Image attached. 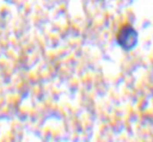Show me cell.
<instances>
[{
  "mask_svg": "<svg viewBox=\"0 0 153 142\" xmlns=\"http://www.w3.org/2000/svg\"><path fill=\"white\" fill-rule=\"evenodd\" d=\"M138 34L136 29L129 23H125L120 27L117 34V43L126 51L132 50L137 44Z\"/></svg>",
  "mask_w": 153,
  "mask_h": 142,
  "instance_id": "1",
  "label": "cell"
}]
</instances>
